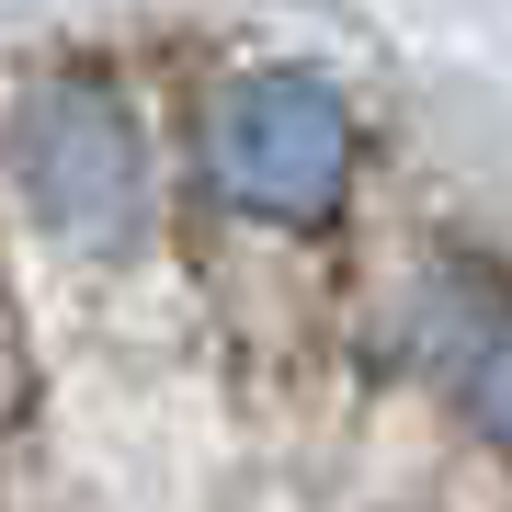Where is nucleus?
<instances>
[{
  "label": "nucleus",
  "instance_id": "2",
  "mask_svg": "<svg viewBox=\"0 0 512 512\" xmlns=\"http://www.w3.org/2000/svg\"><path fill=\"white\" fill-rule=\"evenodd\" d=\"M0 160H12L23 217L69 251H114L148 217V137L103 80H35L0 126Z\"/></svg>",
  "mask_w": 512,
  "mask_h": 512
},
{
  "label": "nucleus",
  "instance_id": "3",
  "mask_svg": "<svg viewBox=\"0 0 512 512\" xmlns=\"http://www.w3.org/2000/svg\"><path fill=\"white\" fill-rule=\"evenodd\" d=\"M478 433H490L501 456H512V330H501L490 353H478Z\"/></svg>",
  "mask_w": 512,
  "mask_h": 512
},
{
  "label": "nucleus",
  "instance_id": "1",
  "mask_svg": "<svg viewBox=\"0 0 512 512\" xmlns=\"http://www.w3.org/2000/svg\"><path fill=\"white\" fill-rule=\"evenodd\" d=\"M353 103L330 92L319 69H239L217 103H205V171L239 217L262 228H319L330 205L353 194Z\"/></svg>",
  "mask_w": 512,
  "mask_h": 512
}]
</instances>
